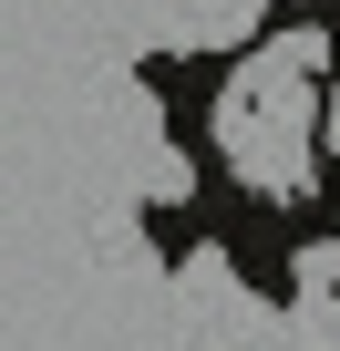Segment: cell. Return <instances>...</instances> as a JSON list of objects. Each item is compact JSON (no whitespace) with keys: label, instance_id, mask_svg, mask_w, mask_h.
Returning <instances> with one entry per match:
<instances>
[{"label":"cell","instance_id":"cell-1","mask_svg":"<svg viewBox=\"0 0 340 351\" xmlns=\"http://www.w3.org/2000/svg\"><path fill=\"white\" fill-rule=\"evenodd\" d=\"M319 62H330V42L319 32H268L237 73H227V93H217V155H227V176L248 197H309V176H319V145H309V124H319Z\"/></svg>","mask_w":340,"mask_h":351},{"label":"cell","instance_id":"cell-4","mask_svg":"<svg viewBox=\"0 0 340 351\" xmlns=\"http://www.w3.org/2000/svg\"><path fill=\"white\" fill-rule=\"evenodd\" d=\"M309 330H319V341L340 351V289H319V300H309Z\"/></svg>","mask_w":340,"mask_h":351},{"label":"cell","instance_id":"cell-5","mask_svg":"<svg viewBox=\"0 0 340 351\" xmlns=\"http://www.w3.org/2000/svg\"><path fill=\"white\" fill-rule=\"evenodd\" d=\"M330 52H340V42H330Z\"/></svg>","mask_w":340,"mask_h":351},{"label":"cell","instance_id":"cell-3","mask_svg":"<svg viewBox=\"0 0 340 351\" xmlns=\"http://www.w3.org/2000/svg\"><path fill=\"white\" fill-rule=\"evenodd\" d=\"M309 145H319V155L340 165V93H319V124H309Z\"/></svg>","mask_w":340,"mask_h":351},{"label":"cell","instance_id":"cell-2","mask_svg":"<svg viewBox=\"0 0 340 351\" xmlns=\"http://www.w3.org/2000/svg\"><path fill=\"white\" fill-rule=\"evenodd\" d=\"M289 279H299V300H319V289H340V238H309V248L289 258Z\"/></svg>","mask_w":340,"mask_h":351}]
</instances>
